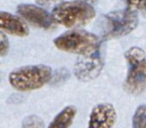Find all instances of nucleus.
Here are the masks:
<instances>
[{
    "mask_svg": "<svg viewBox=\"0 0 146 128\" xmlns=\"http://www.w3.org/2000/svg\"><path fill=\"white\" fill-rule=\"evenodd\" d=\"M50 15L54 24L76 28L87 25L94 19L96 10L84 1H66L58 4Z\"/></svg>",
    "mask_w": 146,
    "mask_h": 128,
    "instance_id": "nucleus-1",
    "label": "nucleus"
},
{
    "mask_svg": "<svg viewBox=\"0 0 146 128\" xmlns=\"http://www.w3.org/2000/svg\"><path fill=\"white\" fill-rule=\"evenodd\" d=\"M138 20L137 11L129 7L103 15L99 20L98 30L105 39L122 37L135 30Z\"/></svg>",
    "mask_w": 146,
    "mask_h": 128,
    "instance_id": "nucleus-2",
    "label": "nucleus"
},
{
    "mask_svg": "<svg viewBox=\"0 0 146 128\" xmlns=\"http://www.w3.org/2000/svg\"><path fill=\"white\" fill-rule=\"evenodd\" d=\"M52 75V70L46 65H30L16 69L11 72V85L20 91H31L47 83Z\"/></svg>",
    "mask_w": 146,
    "mask_h": 128,
    "instance_id": "nucleus-3",
    "label": "nucleus"
},
{
    "mask_svg": "<svg viewBox=\"0 0 146 128\" xmlns=\"http://www.w3.org/2000/svg\"><path fill=\"white\" fill-rule=\"evenodd\" d=\"M54 46L65 52L88 55L101 47L99 37L85 30L74 29L60 34L54 41Z\"/></svg>",
    "mask_w": 146,
    "mask_h": 128,
    "instance_id": "nucleus-4",
    "label": "nucleus"
},
{
    "mask_svg": "<svg viewBox=\"0 0 146 128\" xmlns=\"http://www.w3.org/2000/svg\"><path fill=\"white\" fill-rule=\"evenodd\" d=\"M125 59L129 65V71L124 83L125 89L131 94H141L145 89L146 69L145 53L137 47H132L125 53Z\"/></svg>",
    "mask_w": 146,
    "mask_h": 128,
    "instance_id": "nucleus-5",
    "label": "nucleus"
},
{
    "mask_svg": "<svg viewBox=\"0 0 146 128\" xmlns=\"http://www.w3.org/2000/svg\"><path fill=\"white\" fill-rule=\"evenodd\" d=\"M102 46L88 55H81L74 64V73L76 77L84 82L96 79L101 74L104 65V58L101 50Z\"/></svg>",
    "mask_w": 146,
    "mask_h": 128,
    "instance_id": "nucleus-6",
    "label": "nucleus"
},
{
    "mask_svg": "<svg viewBox=\"0 0 146 128\" xmlns=\"http://www.w3.org/2000/svg\"><path fill=\"white\" fill-rule=\"evenodd\" d=\"M17 11L25 20L35 27L50 29L54 25L50 13L40 6L32 4H21L18 5Z\"/></svg>",
    "mask_w": 146,
    "mask_h": 128,
    "instance_id": "nucleus-7",
    "label": "nucleus"
},
{
    "mask_svg": "<svg viewBox=\"0 0 146 128\" xmlns=\"http://www.w3.org/2000/svg\"><path fill=\"white\" fill-rule=\"evenodd\" d=\"M116 120L115 109L111 104L102 103L93 108L88 128H112Z\"/></svg>",
    "mask_w": 146,
    "mask_h": 128,
    "instance_id": "nucleus-8",
    "label": "nucleus"
},
{
    "mask_svg": "<svg viewBox=\"0 0 146 128\" xmlns=\"http://www.w3.org/2000/svg\"><path fill=\"white\" fill-rule=\"evenodd\" d=\"M0 29L19 37H25L29 33L27 25L23 19L3 11H0Z\"/></svg>",
    "mask_w": 146,
    "mask_h": 128,
    "instance_id": "nucleus-9",
    "label": "nucleus"
},
{
    "mask_svg": "<svg viewBox=\"0 0 146 128\" xmlns=\"http://www.w3.org/2000/svg\"><path fill=\"white\" fill-rule=\"evenodd\" d=\"M76 114V108L73 105L64 108L54 119L47 128H68Z\"/></svg>",
    "mask_w": 146,
    "mask_h": 128,
    "instance_id": "nucleus-10",
    "label": "nucleus"
},
{
    "mask_svg": "<svg viewBox=\"0 0 146 128\" xmlns=\"http://www.w3.org/2000/svg\"><path fill=\"white\" fill-rule=\"evenodd\" d=\"M146 109L145 105H140L133 116V128H146Z\"/></svg>",
    "mask_w": 146,
    "mask_h": 128,
    "instance_id": "nucleus-11",
    "label": "nucleus"
},
{
    "mask_svg": "<svg viewBox=\"0 0 146 128\" xmlns=\"http://www.w3.org/2000/svg\"><path fill=\"white\" fill-rule=\"evenodd\" d=\"M22 128H44V122L38 116H29L23 121Z\"/></svg>",
    "mask_w": 146,
    "mask_h": 128,
    "instance_id": "nucleus-12",
    "label": "nucleus"
},
{
    "mask_svg": "<svg viewBox=\"0 0 146 128\" xmlns=\"http://www.w3.org/2000/svg\"><path fill=\"white\" fill-rule=\"evenodd\" d=\"M9 41L7 37L0 31V56H4L8 53Z\"/></svg>",
    "mask_w": 146,
    "mask_h": 128,
    "instance_id": "nucleus-13",
    "label": "nucleus"
},
{
    "mask_svg": "<svg viewBox=\"0 0 146 128\" xmlns=\"http://www.w3.org/2000/svg\"><path fill=\"white\" fill-rule=\"evenodd\" d=\"M145 2H129L128 5H129V8H132L137 11V9H144L145 8Z\"/></svg>",
    "mask_w": 146,
    "mask_h": 128,
    "instance_id": "nucleus-14",
    "label": "nucleus"
}]
</instances>
